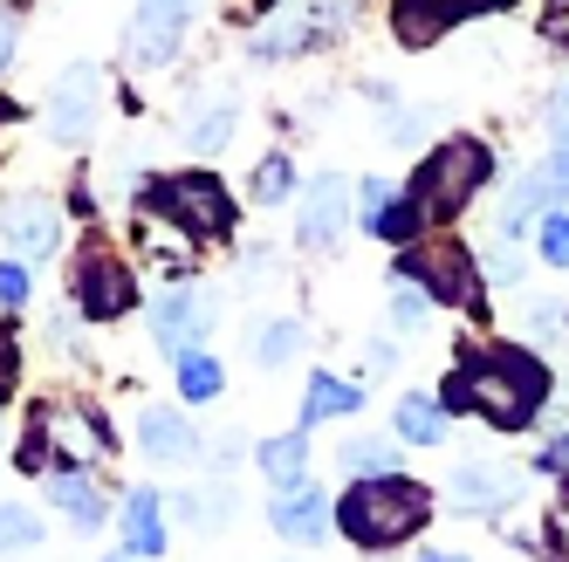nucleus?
<instances>
[{
  "mask_svg": "<svg viewBox=\"0 0 569 562\" xmlns=\"http://www.w3.org/2000/svg\"><path fill=\"white\" fill-rule=\"evenodd\" d=\"M549 398H556V378H549V364L536 350H521V343H473V350H460V364H453V378H446L439 405L453 419L473 412L495 432H521V425H536L549 412Z\"/></svg>",
  "mask_w": 569,
  "mask_h": 562,
  "instance_id": "obj_1",
  "label": "nucleus"
},
{
  "mask_svg": "<svg viewBox=\"0 0 569 562\" xmlns=\"http://www.w3.org/2000/svg\"><path fill=\"white\" fill-rule=\"evenodd\" d=\"M426 521H432V488L412 473H371L337 494V535L350 549H371V555L426 535Z\"/></svg>",
  "mask_w": 569,
  "mask_h": 562,
  "instance_id": "obj_2",
  "label": "nucleus"
},
{
  "mask_svg": "<svg viewBox=\"0 0 569 562\" xmlns=\"http://www.w3.org/2000/svg\"><path fill=\"white\" fill-rule=\"evenodd\" d=\"M487 179H495V151H487V138H446V144L426 151V165H412L405 199L419 207L426 227H453L487 192Z\"/></svg>",
  "mask_w": 569,
  "mask_h": 562,
  "instance_id": "obj_3",
  "label": "nucleus"
},
{
  "mask_svg": "<svg viewBox=\"0 0 569 562\" xmlns=\"http://www.w3.org/2000/svg\"><path fill=\"white\" fill-rule=\"evenodd\" d=\"M398 281H419V289L439 302V309H473L487 302V274H480V248H467L460 233L446 227H426L412 248H398Z\"/></svg>",
  "mask_w": 569,
  "mask_h": 562,
  "instance_id": "obj_4",
  "label": "nucleus"
},
{
  "mask_svg": "<svg viewBox=\"0 0 569 562\" xmlns=\"http://www.w3.org/2000/svg\"><path fill=\"white\" fill-rule=\"evenodd\" d=\"M144 220L172 227L192 248H213V240L233 233V192L213 179V172H172V179H151L144 192Z\"/></svg>",
  "mask_w": 569,
  "mask_h": 562,
  "instance_id": "obj_5",
  "label": "nucleus"
},
{
  "mask_svg": "<svg viewBox=\"0 0 569 562\" xmlns=\"http://www.w3.org/2000/svg\"><path fill=\"white\" fill-rule=\"evenodd\" d=\"M213 323H220V289H207V281H172V289L151 302V343L166 350L172 364L186 350H207Z\"/></svg>",
  "mask_w": 569,
  "mask_h": 562,
  "instance_id": "obj_6",
  "label": "nucleus"
},
{
  "mask_svg": "<svg viewBox=\"0 0 569 562\" xmlns=\"http://www.w3.org/2000/svg\"><path fill=\"white\" fill-rule=\"evenodd\" d=\"M69 302L90 315V323H117V315H131L138 309V274L124 254H110V248H83L69 268Z\"/></svg>",
  "mask_w": 569,
  "mask_h": 562,
  "instance_id": "obj_7",
  "label": "nucleus"
},
{
  "mask_svg": "<svg viewBox=\"0 0 569 562\" xmlns=\"http://www.w3.org/2000/svg\"><path fill=\"white\" fill-rule=\"evenodd\" d=\"M103 124V69L97 62H69L56 76V90H49V117H42V131L56 144H90Z\"/></svg>",
  "mask_w": 569,
  "mask_h": 562,
  "instance_id": "obj_8",
  "label": "nucleus"
},
{
  "mask_svg": "<svg viewBox=\"0 0 569 562\" xmlns=\"http://www.w3.org/2000/svg\"><path fill=\"white\" fill-rule=\"evenodd\" d=\"M199 14V0H138L124 21V62L131 69H166L186 42V28Z\"/></svg>",
  "mask_w": 569,
  "mask_h": 562,
  "instance_id": "obj_9",
  "label": "nucleus"
},
{
  "mask_svg": "<svg viewBox=\"0 0 569 562\" xmlns=\"http://www.w3.org/2000/svg\"><path fill=\"white\" fill-rule=\"evenodd\" d=\"M268 529L289 549H322L337 535V494H322L316 480H289L268 494Z\"/></svg>",
  "mask_w": 569,
  "mask_h": 562,
  "instance_id": "obj_10",
  "label": "nucleus"
},
{
  "mask_svg": "<svg viewBox=\"0 0 569 562\" xmlns=\"http://www.w3.org/2000/svg\"><path fill=\"white\" fill-rule=\"evenodd\" d=\"M350 213H357V185H350L343 172H316V179L296 192V240H302L309 254L337 248L343 227H350Z\"/></svg>",
  "mask_w": 569,
  "mask_h": 562,
  "instance_id": "obj_11",
  "label": "nucleus"
},
{
  "mask_svg": "<svg viewBox=\"0 0 569 562\" xmlns=\"http://www.w3.org/2000/svg\"><path fill=\"white\" fill-rule=\"evenodd\" d=\"M556 207H569V144H556L542 165H528V172L515 179L508 207H501V233L521 240L528 227H542V213H556Z\"/></svg>",
  "mask_w": 569,
  "mask_h": 562,
  "instance_id": "obj_12",
  "label": "nucleus"
},
{
  "mask_svg": "<svg viewBox=\"0 0 569 562\" xmlns=\"http://www.w3.org/2000/svg\"><path fill=\"white\" fill-rule=\"evenodd\" d=\"M446 494H453V508L473 514V521H501L521 501V466H508V460H467V466H453Z\"/></svg>",
  "mask_w": 569,
  "mask_h": 562,
  "instance_id": "obj_13",
  "label": "nucleus"
},
{
  "mask_svg": "<svg viewBox=\"0 0 569 562\" xmlns=\"http://www.w3.org/2000/svg\"><path fill=\"white\" fill-rule=\"evenodd\" d=\"M0 240H8V254H21V261H49L62 248V207L49 192H14L8 207H0Z\"/></svg>",
  "mask_w": 569,
  "mask_h": 562,
  "instance_id": "obj_14",
  "label": "nucleus"
},
{
  "mask_svg": "<svg viewBox=\"0 0 569 562\" xmlns=\"http://www.w3.org/2000/svg\"><path fill=\"white\" fill-rule=\"evenodd\" d=\"M138 453L151 466H186V460H199V432L172 405H144L138 412Z\"/></svg>",
  "mask_w": 569,
  "mask_h": 562,
  "instance_id": "obj_15",
  "label": "nucleus"
},
{
  "mask_svg": "<svg viewBox=\"0 0 569 562\" xmlns=\"http://www.w3.org/2000/svg\"><path fill=\"white\" fill-rule=\"evenodd\" d=\"M117 529H124V549L131 555H166L172 549V521H166V494L158 488H131L124 508H117Z\"/></svg>",
  "mask_w": 569,
  "mask_h": 562,
  "instance_id": "obj_16",
  "label": "nucleus"
},
{
  "mask_svg": "<svg viewBox=\"0 0 569 562\" xmlns=\"http://www.w3.org/2000/svg\"><path fill=\"white\" fill-rule=\"evenodd\" d=\"M49 508L69 514L83 535H97L103 521H110V501L97 494V480H90L83 466H49Z\"/></svg>",
  "mask_w": 569,
  "mask_h": 562,
  "instance_id": "obj_17",
  "label": "nucleus"
},
{
  "mask_svg": "<svg viewBox=\"0 0 569 562\" xmlns=\"http://www.w3.org/2000/svg\"><path fill=\"white\" fill-rule=\"evenodd\" d=\"M350 412H363V384H350V378H337V371H316V378L302 384V412H296V425L316 432V425L350 419Z\"/></svg>",
  "mask_w": 569,
  "mask_h": 562,
  "instance_id": "obj_18",
  "label": "nucleus"
},
{
  "mask_svg": "<svg viewBox=\"0 0 569 562\" xmlns=\"http://www.w3.org/2000/svg\"><path fill=\"white\" fill-rule=\"evenodd\" d=\"M446 425H453V412H446L432 391H405L398 405H391L398 446H446Z\"/></svg>",
  "mask_w": 569,
  "mask_h": 562,
  "instance_id": "obj_19",
  "label": "nucleus"
},
{
  "mask_svg": "<svg viewBox=\"0 0 569 562\" xmlns=\"http://www.w3.org/2000/svg\"><path fill=\"white\" fill-rule=\"evenodd\" d=\"M316 34H322V21H309V14H274V21H261L248 34V62H289V56H302L316 42Z\"/></svg>",
  "mask_w": 569,
  "mask_h": 562,
  "instance_id": "obj_20",
  "label": "nucleus"
},
{
  "mask_svg": "<svg viewBox=\"0 0 569 562\" xmlns=\"http://www.w3.org/2000/svg\"><path fill=\"white\" fill-rule=\"evenodd\" d=\"M254 466H261V480H268V488H289V480H309V432L296 425V432H274V439H261V446H254Z\"/></svg>",
  "mask_w": 569,
  "mask_h": 562,
  "instance_id": "obj_21",
  "label": "nucleus"
},
{
  "mask_svg": "<svg viewBox=\"0 0 569 562\" xmlns=\"http://www.w3.org/2000/svg\"><path fill=\"white\" fill-rule=\"evenodd\" d=\"M233 124H240V103H233V97H213V103H199L179 131H186V144H192L199 158H213V151H227Z\"/></svg>",
  "mask_w": 569,
  "mask_h": 562,
  "instance_id": "obj_22",
  "label": "nucleus"
},
{
  "mask_svg": "<svg viewBox=\"0 0 569 562\" xmlns=\"http://www.w3.org/2000/svg\"><path fill=\"white\" fill-rule=\"evenodd\" d=\"M49 542V514L42 508H28V501H0V562H14L28 549H42Z\"/></svg>",
  "mask_w": 569,
  "mask_h": 562,
  "instance_id": "obj_23",
  "label": "nucleus"
},
{
  "mask_svg": "<svg viewBox=\"0 0 569 562\" xmlns=\"http://www.w3.org/2000/svg\"><path fill=\"white\" fill-rule=\"evenodd\" d=\"M172 514L186 521V529L207 535V529H227L233 521V494L227 488H186V494H172Z\"/></svg>",
  "mask_w": 569,
  "mask_h": 562,
  "instance_id": "obj_24",
  "label": "nucleus"
},
{
  "mask_svg": "<svg viewBox=\"0 0 569 562\" xmlns=\"http://www.w3.org/2000/svg\"><path fill=\"white\" fill-rule=\"evenodd\" d=\"M220 391H227L220 357H213V350H186V357H179V398H186V405H213Z\"/></svg>",
  "mask_w": 569,
  "mask_h": 562,
  "instance_id": "obj_25",
  "label": "nucleus"
},
{
  "mask_svg": "<svg viewBox=\"0 0 569 562\" xmlns=\"http://www.w3.org/2000/svg\"><path fill=\"white\" fill-rule=\"evenodd\" d=\"M337 466H343L350 480L398 473V432H391V439H343V446H337Z\"/></svg>",
  "mask_w": 569,
  "mask_h": 562,
  "instance_id": "obj_26",
  "label": "nucleus"
},
{
  "mask_svg": "<svg viewBox=\"0 0 569 562\" xmlns=\"http://www.w3.org/2000/svg\"><path fill=\"white\" fill-rule=\"evenodd\" d=\"M296 350H302V323H296V315H274V323H261L254 343H248V357H254L261 371H281Z\"/></svg>",
  "mask_w": 569,
  "mask_h": 562,
  "instance_id": "obj_27",
  "label": "nucleus"
},
{
  "mask_svg": "<svg viewBox=\"0 0 569 562\" xmlns=\"http://www.w3.org/2000/svg\"><path fill=\"white\" fill-rule=\"evenodd\" d=\"M56 446H62V439H56V412H34V425L14 439V466L21 473H49L56 466Z\"/></svg>",
  "mask_w": 569,
  "mask_h": 562,
  "instance_id": "obj_28",
  "label": "nucleus"
},
{
  "mask_svg": "<svg viewBox=\"0 0 569 562\" xmlns=\"http://www.w3.org/2000/svg\"><path fill=\"white\" fill-rule=\"evenodd\" d=\"M248 199H254V207H281V199H296V158L268 151L261 165H254V179H248Z\"/></svg>",
  "mask_w": 569,
  "mask_h": 562,
  "instance_id": "obj_29",
  "label": "nucleus"
},
{
  "mask_svg": "<svg viewBox=\"0 0 569 562\" xmlns=\"http://www.w3.org/2000/svg\"><path fill=\"white\" fill-rule=\"evenodd\" d=\"M432 309H439V302L419 289V281H398V289H391V330H398V337H412Z\"/></svg>",
  "mask_w": 569,
  "mask_h": 562,
  "instance_id": "obj_30",
  "label": "nucleus"
},
{
  "mask_svg": "<svg viewBox=\"0 0 569 562\" xmlns=\"http://www.w3.org/2000/svg\"><path fill=\"white\" fill-rule=\"evenodd\" d=\"M480 274H487V281H501V289H515V281H521V248H515L508 233H495V240L480 248Z\"/></svg>",
  "mask_w": 569,
  "mask_h": 562,
  "instance_id": "obj_31",
  "label": "nucleus"
},
{
  "mask_svg": "<svg viewBox=\"0 0 569 562\" xmlns=\"http://www.w3.org/2000/svg\"><path fill=\"white\" fill-rule=\"evenodd\" d=\"M536 248H542V261H549L556 274H569V207L542 213V227H536Z\"/></svg>",
  "mask_w": 569,
  "mask_h": 562,
  "instance_id": "obj_32",
  "label": "nucleus"
},
{
  "mask_svg": "<svg viewBox=\"0 0 569 562\" xmlns=\"http://www.w3.org/2000/svg\"><path fill=\"white\" fill-rule=\"evenodd\" d=\"M28 302H34V261L8 254L0 261V309H28Z\"/></svg>",
  "mask_w": 569,
  "mask_h": 562,
  "instance_id": "obj_33",
  "label": "nucleus"
},
{
  "mask_svg": "<svg viewBox=\"0 0 569 562\" xmlns=\"http://www.w3.org/2000/svg\"><path fill=\"white\" fill-rule=\"evenodd\" d=\"M14 384H21V337L14 323H0V405L14 398Z\"/></svg>",
  "mask_w": 569,
  "mask_h": 562,
  "instance_id": "obj_34",
  "label": "nucleus"
},
{
  "mask_svg": "<svg viewBox=\"0 0 569 562\" xmlns=\"http://www.w3.org/2000/svg\"><path fill=\"white\" fill-rule=\"evenodd\" d=\"M385 138H391V144H412V138H426V110H419V103H391V117H385Z\"/></svg>",
  "mask_w": 569,
  "mask_h": 562,
  "instance_id": "obj_35",
  "label": "nucleus"
},
{
  "mask_svg": "<svg viewBox=\"0 0 569 562\" xmlns=\"http://www.w3.org/2000/svg\"><path fill=\"white\" fill-rule=\"evenodd\" d=\"M426 8L453 28V21H467V14H495V8H508V0H426Z\"/></svg>",
  "mask_w": 569,
  "mask_h": 562,
  "instance_id": "obj_36",
  "label": "nucleus"
},
{
  "mask_svg": "<svg viewBox=\"0 0 569 562\" xmlns=\"http://www.w3.org/2000/svg\"><path fill=\"white\" fill-rule=\"evenodd\" d=\"M536 466H542L549 480H562V494H569V432H556V439H549V446L536 453Z\"/></svg>",
  "mask_w": 569,
  "mask_h": 562,
  "instance_id": "obj_37",
  "label": "nucleus"
},
{
  "mask_svg": "<svg viewBox=\"0 0 569 562\" xmlns=\"http://www.w3.org/2000/svg\"><path fill=\"white\" fill-rule=\"evenodd\" d=\"M556 323H569V315H562L549 295H536V302H528V337H536V343H542V337H556Z\"/></svg>",
  "mask_w": 569,
  "mask_h": 562,
  "instance_id": "obj_38",
  "label": "nucleus"
},
{
  "mask_svg": "<svg viewBox=\"0 0 569 562\" xmlns=\"http://www.w3.org/2000/svg\"><path fill=\"white\" fill-rule=\"evenodd\" d=\"M542 34L556 49H569V0H542Z\"/></svg>",
  "mask_w": 569,
  "mask_h": 562,
  "instance_id": "obj_39",
  "label": "nucleus"
},
{
  "mask_svg": "<svg viewBox=\"0 0 569 562\" xmlns=\"http://www.w3.org/2000/svg\"><path fill=\"white\" fill-rule=\"evenodd\" d=\"M549 138L556 144H569V83L556 90V103H549Z\"/></svg>",
  "mask_w": 569,
  "mask_h": 562,
  "instance_id": "obj_40",
  "label": "nucleus"
},
{
  "mask_svg": "<svg viewBox=\"0 0 569 562\" xmlns=\"http://www.w3.org/2000/svg\"><path fill=\"white\" fill-rule=\"evenodd\" d=\"M14 42H21V34H14V14L0 8V76H8V62H14Z\"/></svg>",
  "mask_w": 569,
  "mask_h": 562,
  "instance_id": "obj_41",
  "label": "nucleus"
},
{
  "mask_svg": "<svg viewBox=\"0 0 569 562\" xmlns=\"http://www.w3.org/2000/svg\"><path fill=\"white\" fill-rule=\"evenodd\" d=\"M419 562H473L467 549H419Z\"/></svg>",
  "mask_w": 569,
  "mask_h": 562,
  "instance_id": "obj_42",
  "label": "nucleus"
},
{
  "mask_svg": "<svg viewBox=\"0 0 569 562\" xmlns=\"http://www.w3.org/2000/svg\"><path fill=\"white\" fill-rule=\"evenodd\" d=\"M97 562H144V555H131V549H110V555H97Z\"/></svg>",
  "mask_w": 569,
  "mask_h": 562,
  "instance_id": "obj_43",
  "label": "nucleus"
},
{
  "mask_svg": "<svg viewBox=\"0 0 569 562\" xmlns=\"http://www.w3.org/2000/svg\"><path fill=\"white\" fill-rule=\"evenodd\" d=\"M8 117H21V110H14V103H8V97H0V124H8Z\"/></svg>",
  "mask_w": 569,
  "mask_h": 562,
  "instance_id": "obj_44",
  "label": "nucleus"
},
{
  "mask_svg": "<svg viewBox=\"0 0 569 562\" xmlns=\"http://www.w3.org/2000/svg\"><path fill=\"white\" fill-rule=\"evenodd\" d=\"M542 562H569V555H562V549H549V555H542Z\"/></svg>",
  "mask_w": 569,
  "mask_h": 562,
  "instance_id": "obj_45",
  "label": "nucleus"
}]
</instances>
